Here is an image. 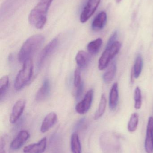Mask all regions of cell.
<instances>
[{
    "mask_svg": "<svg viewBox=\"0 0 153 153\" xmlns=\"http://www.w3.org/2000/svg\"><path fill=\"white\" fill-rule=\"evenodd\" d=\"M47 138L43 137L38 143L31 144L25 146L23 150L24 153H43L46 148Z\"/></svg>",
    "mask_w": 153,
    "mask_h": 153,
    "instance_id": "11",
    "label": "cell"
},
{
    "mask_svg": "<svg viewBox=\"0 0 153 153\" xmlns=\"http://www.w3.org/2000/svg\"><path fill=\"white\" fill-rule=\"evenodd\" d=\"M33 62L31 59L23 63L22 69L17 74L14 82V88L20 91L30 81L33 74Z\"/></svg>",
    "mask_w": 153,
    "mask_h": 153,
    "instance_id": "3",
    "label": "cell"
},
{
    "mask_svg": "<svg viewBox=\"0 0 153 153\" xmlns=\"http://www.w3.org/2000/svg\"><path fill=\"white\" fill-rule=\"evenodd\" d=\"M57 121V115L54 112H50L49 113L43 120L40 131L41 133H45L47 132L50 129Z\"/></svg>",
    "mask_w": 153,
    "mask_h": 153,
    "instance_id": "12",
    "label": "cell"
},
{
    "mask_svg": "<svg viewBox=\"0 0 153 153\" xmlns=\"http://www.w3.org/2000/svg\"><path fill=\"white\" fill-rule=\"evenodd\" d=\"M58 39L55 38L49 42L40 52L38 59L37 66L39 70L42 67L47 58L53 53L58 45Z\"/></svg>",
    "mask_w": 153,
    "mask_h": 153,
    "instance_id": "5",
    "label": "cell"
},
{
    "mask_svg": "<svg viewBox=\"0 0 153 153\" xmlns=\"http://www.w3.org/2000/svg\"><path fill=\"white\" fill-rule=\"evenodd\" d=\"M9 137L7 135L2 136L0 139V153H10V144H9Z\"/></svg>",
    "mask_w": 153,
    "mask_h": 153,
    "instance_id": "23",
    "label": "cell"
},
{
    "mask_svg": "<svg viewBox=\"0 0 153 153\" xmlns=\"http://www.w3.org/2000/svg\"><path fill=\"white\" fill-rule=\"evenodd\" d=\"M50 90L51 86L49 80L46 79L36 94V100L37 102H41L46 100L49 95Z\"/></svg>",
    "mask_w": 153,
    "mask_h": 153,
    "instance_id": "13",
    "label": "cell"
},
{
    "mask_svg": "<svg viewBox=\"0 0 153 153\" xmlns=\"http://www.w3.org/2000/svg\"><path fill=\"white\" fill-rule=\"evenodd\" d=\"M139 122V116L137 113H134L131 115L128 125V129L131 133L135 132L137 129Z\"/></svg>",
    "mask_w": 153,
    "mask_h": 153,
    "instance_id": "22",
    "label": "cell"
},
{
    "mask_svg": "<svg viewBox=\"0 0 153 153\" xmlns=\"http://www.w3.org/2000/svg\"><path fill=\"white\" fill-rule=\"evenodd\" d=\"M143 66V60L141 55H138L135 60L134 65L132 71L133 76L137 78L140 76L142 72Z\"/></svg>",
    "mask_w": 153,
    "mask_h": 153,
    "instance_id": "20",
    "label": "cell"
},
{
    "mask_svg": "<svg viewBox=\"0 0 153 153\" xmlns=\"http://www.w3.org/2000/svg\"><path fill=\"white\" fill-rule=\"evenodd\" d=\"M116 72V64L115 62L111 64L109 68L103 75V79L106 83L110 82L114 79Z\"/></svg>",
    "mask_w": 153,
    "mask_h": 153,
    "instance_id": "18",
    "label": "cell"
},
{
    "mask_svg": "<svg viewBox=\"0 0 153 153\" xmlns=\"http://www.w3.org/2000/svg\"><path fill=\"white\" fill-rule=\"evenodd\" d=\"M90 55L85 51L81 50L76 54L75 61L80 69L84 68L88 65L90 61Z\"/></svg>",
    "mask_w": 153,
    "mask_h": 153,
    "instance_id": "16",
    "label": "cell"
},
{
    "mask_svg": "<svg viewBox=\"0 0 153 153\" xmlns=\"http://www.w3.org/2000/svg\"><path fill=\"white\" fill-rule=\"evenodd\" d=\"M26 105V101L23 99L17 101L13 105L10 117V121L11 124L16 123L23 113Z\"/></svg>",
    "mask_w": 153,
    "mask_h": 153,
    "instance_id": "8",
    "label": "cell"
},
{
    "mask_svg": "<svg viewBox=\"0 0 153 153\" xmlns=\"http://www.w3.org/2000/svg\"><path fill=\"white\" fill-rule=\"evenodd\" d=\"M83 89L84 83L82 82L81 84L78 87H77L76 92L75 94V97L76 99H79L81 96L82 94L83 91Z\"/></svg>",
    "mask_w": 153,
    "mask_h": 153,
    "instance_id": "28",
    "label": "cell"
},
{
    "mask_svg": "<svg viewBox=\"0 0 153 153\" xmlns=\"http://www.w3.org/2000/svg\"><path fill=\"white\" fill-rule=\"evenodd\" d=\"M107 21V13L101 12L94 18L92 24V28L94 31H99L105 27Z\"/></svg>",
    "mask_w": 153,
    "mask_h": 153,
    "instance_id": "14",
    "label": "cell"
},
{
    "mask_svg": "<svg viewBox=\"0 0 153 153\" xmlns=\"http://www.w3.org/2000/svg\"><path fill=\"white\" fill-rule=\"evenodd\" d=\"M93 95V90H89L87 92L83 100L76 104L75 110L77 113L83 115L86 113L90 110L92 103Z\"/></svg>",
    "mask_w": 153,
    "mask_h": 153,
    "instance_id": "7",
    "label": "cell"
},
{
    "mask_svg": "<svg viewBox=\"0 0 153 153\" xmlns=\"http://www.w3.org/2000/svg\"><path fill=\"white\" fill-rule=\"evenodd\" d=\"M9 85V76L7 75L3 76L0 80V99L1 100L5 95Z\"/></svg>",
    "mask_w": 153,
    "mask_h": 153,
    "instance_id": "24",
    "label": "cell"
},
{
    "mask_svg": "<svg viewBox=\"0 0 153 153\" xmlns=\"http://www.w3.org/2000/svg\"><path fill=\"white\" fill-rule=\"evenodd\" d=\"M117 37V32L116 31H115L110 38L106 47H109L112 44L116 42V39Z\"/></svg>",
    "mask_w": 153,
    "mask_h": 153,
    "instance_id": "27",
    "label": "cell"
},
{
    "mask_svg": "<svg viewBox=\"0 0 153 153\" xmlns=\"http://www.w3.org/2000/svg\"><path fill=\"white\" fill-rule=\"evenodd\" d=\"M54 0H40L31 10L29 16L31 25L38 29L44 27L47 21L49 9Z\"/></svg>",
    "mask_w": 153,
    "mask_h": 153,
    "instance_id": "1",
    "label": "cell"
},
{
    "mask_svg": "<svg viewBox=\"0 0 153 153\" xmlns=\"http://www.w3.org/2000/svg\"><path fill=\"white\" fill-rule=\"evenodd\" d=\"M119 100L118 85L116 82L112 85L109 96V107L114 110L117 106Z\"/></svg>",
    "mask_w": 153,
    "mask_h": 153,
    "instance_id": "15",
    "label": "cell"
},
{
    "mask_svg": "<svg viewBox=\"0 0 153 153\" xmlns=\"http://www.w3.org/2000/svg\"><path fill=\"white\" fill-rule=\"evenodd\" d=\"M122 0H116V2L118 3H119V2L121 1Z\"/></svg>",
    "mask_w": 153,
    "mask_h": 153,
    "instance_id": "29",
    "label": "cell"
},
{
    "mask_svg": "<svg viewBox=\"0 0 153 153\" xmlns=\"http://www.w3.org/2000/svg\"><path fill=\"white\" fill-rule=\"evenodd\" d=\"M71 147L72 153H81V146L79 139V136L77 133H73L71 138Z\"/></svg>",
    "mask_w": 153,
    "mask_h": 153,
    "instance_id": "17",
    "label": "cell"
},
{
    "mask_svg": "<svg viewBox=\"0 0 153 153\" xmlns=\"http://www.w3.org/2000/svg\"><path fill=\"white\" fill-rule=\"evenodd\" d=\"M145 148L146 153H153V117H150L148 120Z\"/></svg>",
    "mask_w": 153,
    "mask_h": 153,
    "instance_id": "9",
    "label": "cell"
},
{
    "mask_svg": "<svg viewBox=\"0 0 153 153\" xmlns=\"http://www.w3.org/2000/svg\"><path fill=\"white\" fill-rule=\"evenodd\" d=\"M44 41V36L40 34L28 38L23 43L18 54V59L20 62L23 63L31 59V56L38 50Z\"/></svg>",
    "mask_w": 153,
    "mask_h": 153,
    "instance_id": "2",
    "label": "cell"
},
{
    "mask_svg": "<svg viewBox=\"0 0 153 153\" xmlns=\"http://www.w3.org/2000/svg\"><path fill=\"white\" fill-rule=\"evenodd\" d=\"M82 82L81 77V71L80 68H76L74 72V84L75 87L77 88Z\"/></svg>",
    "mask_w": 153,
    "mask_h": 153,
    "instance_id": "26",
    "label": "cell"
},
{
    "mask_svg": "<svg viewBox=\"0 0 153 153\" xmlns=\"http://www.w3.org/2000/svg\"><path fill=\"white\" fill-rule=\"evenodd\" d=\"M134 108L136 109H139L142 107V94L141 91L139 87H137L134 92Z\"/></svg>",
    "mask_w": 153,
    "mask_h": 153,
    "instance_id": "25",
    "label": "cell"
},
{
    "mask_svg": "<svg viewBox=\"0 0 153 153\" xmlns=\"http://www.w3.org/2000/svg\"><path fill=\"white\" fill-rule=\"evenodd\" d=\"M29 137L30 134L28 131L26 130L20 131L10 143L11 148L13 150L20 149Z\"/></svg>",
    "mask_w": 153,
    "mask_h": 153,
    "instance_id": "10",
    "label": "cell"
},
{
    "mask_svg": "<svg viewBox=\"0 0 153 153\" xmlns=\"http://www.w3.org/2000/svg\"><path fill=\"white\" fill-rule=\"evenodd\" d=\"M106 105H107V99L105 94H103L102 95L98 110L96 111L94 115V119L98 120L102 117L105 112Z\"/></svg>",
    "mask_w": 153,
    "mask_h": 153,
    "instance_id": "21",
    "label": "cell"
},
{
    "mask_svg": "<svg viewBox=\"0 0 153 153\" xmlns=\"http://www.w3.org/2000/svg\"><path fill=\"white\" fill-rule=\"evenodd\" d=\"M102 44V40L101 38L97 39L88 44L87 50L91 54H96L99 51Z\"/></svg>",
    "mask_w": 153,
    "mask_h": 153,
    "instance_id": "19",
    "label": "cell"
},
{
    "mask_svg": "<svg viewBox=\"0 0 153 153\" xmlns=\"http://www.w3.org/2000/svg\"><path fill=\"white\" fill-rule=\"evenodd\" d=\"M121 47V44L119 41L112 44L110 46L106 47L99 61V69L101 71L106 69L110 62L118 53Z\"/></svg>",
    "mask_w": 153,
    "mask_h": 153,
    "instance_id": "4",
    "label": "cell"
},
{
    "mask_svg": "<svg viewBox=\"0 0 153 153\" xmlns=\"http://www.w3.org/2000/svg\"><path fill=\"white\" fill-rule=\"evenodd\" d=\"M100 1L101 0H88L80 16L81 22L84 23L91 18L97 10Z\"/></svg>",
    "mask_w": 153,
    "mask_h": 153,
    "instance_id": "6",
    "label": "cell"
}]
</instances>
